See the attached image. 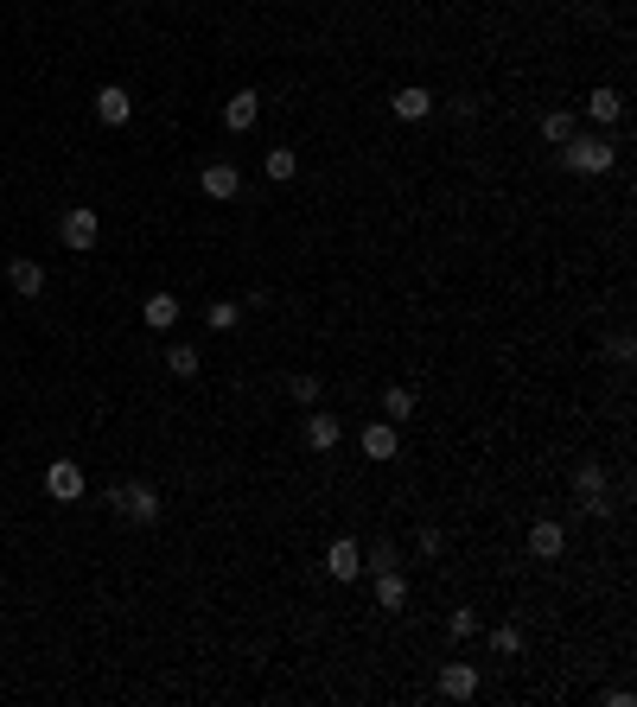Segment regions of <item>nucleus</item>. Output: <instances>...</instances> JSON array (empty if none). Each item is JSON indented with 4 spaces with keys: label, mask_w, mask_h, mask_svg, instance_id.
I'll list each match as a JSON object with an SVG mask.
<instances>
[{
    "label": "nucleus",
    "mask_w": 637,
    "mask_h": 707,
    "mask_svg": "<svg viewBox=\"0 0 637 707\" xmlns=\"http://www.w3.org/2000/svg\"><path fill=\"white\" fill-rule=\"evenodd\" d=\"M561 166L567 172H587V179H599V172L618 166V147L606 141V134H567L561 141Z\"/></svg>",
    "instance_id": "nucleus-1"
},
{
    "label": "nucleus",
    "mask_w": 637,
    "mask_h": 707,
    "mask_svg": "<svg viewBox=\"0 0 637 707\" xmlns=\"http://www.w3.org/2000/svg\"><path fill=\"white\" fill-rule=\"evenodd\" d=\"M96 236H102V217L90 211V204H71V211L58 217V243L71 249V255H90V249H96Z\"/></svg>",
    "instance_id": "nucleus-2"
},
{
    "label": "nucleus",
    "mask_w": 637,
    "mask_h": 707,
    "mask_svg": "<svg viewBox=\"0 0 637 707\" xmlns=\"http://www.w3.org/2000/svg\"><path fill=\"white\" fill-rule=\"evenodd\" d=\"M109 504L122 510L128 523H141V529L160 523V491H153V485H109Z\"/></svg>",
    "instance_id": "nucleus-3"
},
{
    "label": "nucleus",
    "mask_w": 637,
    "mask_h": 707,
    "mask_svg": "<svg viewBox=\"0 0 637 707\" xmlns=\"http://www.w3.org/2000/svg\"><path fill=\"white\" fill-rule=\"evenodd\" d=\"M606 491H612L606 465H599V459H580V465H574V497H580V510L599 516V510H606Z\"/></svg>",
    "instance_id": "nucleus-4"
},
{
    "label": "nucleus",
    "mask_w": 637,
    "mask_h": 707,
    "mask_svg": "<svg viewBox=\"0 0 637 707\" xmlns=\"http://www.w3.org/2000/svg\"><path fill=\"white\" fill-rule=\"evenodd\" d=\"M90 109H96V122H102V128H122L128 115H134V96L122 90V83H102V90L90 96Z\"/></svg>",
    "instance_id": "nucleus-5"
},
{
    "label": "nucleus",
    "mask_w": 637,
    "mask_h": 707,
    "mask_svg": "<svg viewBox=\"0 0 637 707\" xmlns=\"http://www.w3.org/2000/svg\"><path fill=\"white\" fill-rule=\"evenodd\" d=\"M325 574H332V580H357V574H364V542L338 536L332 548H325Z\"/></svg>",
    "instance_id": "nucleus-6"
},
{
    "label": "nucleus",
    "mask_w": 637,
    "mask_h": 707,
    "mask_svg": "<svg viewBox=\"0 0 637 707\" xmlns=\"http://www.w3.org/2000/svg\"><path fill=\"white\" fill-rule=\"evenodd\" d=\"M45 491L58 497V504H77V497H83V465L77 459H51L45 465Z\"/></svg>",
    "instance_id": "nucleus-7"
},
{
    "label": "nucleus",
    "mask_w": 637,
    "mask_h": 707,
    "mask_svg": "<svg viewBox=\"0 0 637 707\" xmlns=\"http://www.w3.org/2000/svg\"><path fill=\"white\" fill-rule=\"evenodd\" d=\"M529 555H536V561H561V555H567V529L555 523V516L529 523Z\"/></svg>",
    "instance_id": "nucleus-8"
},
{
    "label": "nucleus",
    "mask_w": 637,
    "mask_h": 707,
    "mask_svg": "<svg viewBox=\"0 0 637 707\" xmlns=\"http://www.w3.org/2000/svg\"><path fill=\"white\" fill-rule=\"evenodd\" d=\"M7 287L20 293V300H39V293H45V262H32V255H13V262H7Z\"/></svg>",
    "instance_id": "nucleus-9"
},
{
    "label": "nucleus",
    "mask_w": 637,
    "mask_h": 707,
    "mask_svg": "<svg viewBox=\"0 0 637 707\" xmlns=\"http://www.w3.org/2000/svg\"><path fill=\"white\" fill-rule=\"evenodd\" d=\"M255 122H262V96H255V90H236L230 102H223V128H230V134H249Z\"/></svg>",
    "instance_id": "nucleus-10"
},
{
    "label": "nucleus",
    "mask_w": 637,
    "mask_h": 707,
    "mask_svg": "<svg viewBox=\"0 0 637 707\" xmlns=\"http://www.w3.org/2000/svg\"><path fill=\"white\" fill-rule=\"evenodd\" d=\"M587 122L593 128H618V122H625V96H618L612 83H599V90L587 96Z\"/></svg>",
    "instance_id": "nucleus-11"
},
{
    "label": "nucleus",
    "mask_w": 637,
    "mask_h": 707,
    "mask_svg": "<svg viewBox=\"0 0 637 707\" xmlns=\"http://www.w3.org/2000/svg\"><path fill=\"white\" fill-rule=\"evenodd\" d=\"M389 109H395V122H427V115H434V90H421V83H402Z\"/></svg>",
    "instance_id": "nucleus-12"
},
{
    "label": "nucleus",
    "mask_w": 637,
    "mask_h": 707,
    "mask_svg": "<svg viewBox=\"0 0 637 707\" xmlns=\"http://www.w3.org/2000/svg\"><path fill=\"white\" fill-rule=\"evenodd\" d=\"M198 185H204V198H217V204H230L236 192H243V172H236L230 160H217V166H204V179H198Z\"/></svg>",
    "instance_id": "nucleus-13"
},
{
    "label": "nucleus",
    "mask_w": 637,
    "mask_h": 707,
    "mask_svg": "<svg viewBox=\"0 0 637 707\" xmlns=\"http://www.w3.org/2000/svg\"><path fill=\"white\" fill-rule=\"evenodd\" d=\"M338 440H344V421L325 415V408H313V415H306V446H313V453H332Z\"/></svg>",
    "instance_id": "nucleus-14"
},
{
    "label": "nucleus",
    "mask_w": 637,
    "mask_h": 707,
    "mask_svg": "<svg viewBox=\"0 0 637 707\" xmlns=\"http://www.w3.org/2000/svg\"><path fill=\"white\" fill-rule=\"evenodd\" d=\"M440 695H446V701H472V695H478V669H472V663H446V669H440Z\"/></svg>",
    "instance_id": "nucleus-15"
},
{
    "label": "nucleus",
    "mask_w": 637,
    "mask_h": 707,
    "mask_svg": "<svg viewBox=\"0 0 637 707\" xmlns=\"http://www.w3.org/2000/svg\"><path fill=\"white\" fill-rule=\"evenodd\" d=\"M376 606H383V612H402V606H408V580H402V567H383V574H376Z\"/></svg>",
    "instance_id": "nucleus-16"
},
{
    "label": "nucleus",
    "mask_w": 637,
    "mask_h": 707,
    "mask_svg": "<svg viewBox=\"0 0 637 707\" xmlns=\"http://www.w3.org/2000/svg\"><path fill=\"white\" fill-rule=\"evenodd\" d=\"M395 446H402V440H395V421H370L364 427V453L370 459H395Z\"/></svg>",
    "instance_id": "nucleus-17"
},
{
    "label": "nucleus",
    "mask_w": 637,
    "mask_h": 707,
    "mask_svg": "<svg viewBox=\"0 0 637 707\" xmlns=\"http://www.w3.org/2000/svg\"><path fill=\"white\" fill-rule=\"evenodd\" d=\"M141 319L153 325V332H166L172 319H179V300H172V293H147V306H141Z\"/></svg>",
    "instance_id": "nucleus-18"
},
{
    "label": "nucleus",
    "mask_w": 637,
    "mask_h": 707,
    "mask_svg": "<svg viewBox=\"0 0 637 707\" xmlns=\"http://www.w3.org/2000/svg\"><path fill=\"white\" fill-rule=\"evenodd\" d=\"M408 415H415V389H402V383H389V389H383V421H395V427H402Z\"/></svg>",
    "instance_id": "nucleus-19"
},
{
    "label": "nucleus",
    "mask_w": 637,
    "mask_h": 707,
    "mask_svg": "<svg viewBox=\"0 0 637 707\" xmlns=\"http://www.w3.org/2000/svg\"><path fill=\"white\" fill-rule=\"evenodd\" d=\"M567 134H580V122H574L567 109H548V115H542V141H548V147H561Z\"/></svg>",
    "instance_id": "nucleus-20"
},
{
    "label": "nucleus",
    "mask_w": 637,
    "mask_h": 707,
    "mask_svg": "<svg viewBox=\"0 0 637 707\" xmlns=\"http://www.w3.org/2000/svg\"><path fill=\"white\" fill-rule=\"evenodd\" d=\"M236 319H243V306H236V300H211V306H204V325H211V332H236Z\"/></svg>",
    "instance_id": "nucleus-21"
},
{
    "label": "nucleus",
    "mask_w": 637,
    "mask_h": 707,
    "mask_svg": "<svg viewBox=\"0 0 637 707\" xmlns=\"http://www.w3.org/2000/svg\"><path fill=\"white\" fill-rule=\"evenodd\" d=\"M160 357H166V370H172V376H198V364H204V357L192 351V344H166Z\"/></svg>",
    "instance_id": "nucleus-22"
},
{
    "label": "nucleus",
    "mask_w": 637,
    "mask_h": 707,
    "mask_svg": "<svg viewBox=\"0 0 637 707\" xmlns=\"http://www.w3.org/2000/svg\"><path fill=\"white\" fill-rule=\"evenodd\" d=\"M262 166H268V179H294V172H300V153H294V147H268Z\"/></svg>",
    "instance_id": "nucleus-23"
},
{
    "label": "nucleus",
    "mask_w": 637,
    "mask_h": 707,
    "mask_svg": "<svg viewBox=\"0 0 637 707\" xmlns=\"http://www.w3.org/2000/svg\"><path fill=\"white\" fill-rule=\"evenodd\" d=\"M446 637H453V644H466V637H478V612H472V606H459L453 618H446Z\"/></svg>",
    "instance_id": "nucleus-24"
},
{
    "label": "nucleus",
    "mask_w": 637,
    "mask_h": 707,
    "mask_svg": "<svg viewBox=\"0 0 637 707\" xmlns=\"http://www.w3.org/2000/svg\"><path fill=\"white\" fill-rule=\"evenodd\" d=\"M491 650H497V657H516V650H523V631H516V625H491Z\"/></svg>",
    "instance_id": "nucleus-25"
},
{
    "label": "nucleus",
    "mask_w": 637,
    "mask_h": 707,
    "mask_svg": "<svg viewBox=\"0 0 637 707\" xmlns=\"http://www.w3.org/2000/svg\"><path fill=\"white\" fill-rule=\"evenodd\" d=\"M287 395H294L300 408H313V402H319V376H306V370H300L294 383H287Z\"/></svg>",
    "instance_id": "nucleus-26"
},
{
    "label": "nucleus",
    "mask_w": 637,
    "mask_h": 707,
    "mask_svg": "<svg viewBox=\"0 0 637 707\" xmlns=\"http://www.w3.org/2000/svg\"><path fill=\"white\" fill-rule=\"evenodd\" d=\"M364 567H370V574H383V567H395V548H389V542H376L370 555H364Z\"/></svg>",
    "instance_id": "nucleus-27"
},
{
    "label": "nucleus",
    "mask_w": 637,
    "mask_h": 707,
    "mask_svg": "<svg viewBox=\"0 0 637 707\" xmlns=\"http://www.w3.org/2000/svg\"><path fill=\"white\" fill-rule=\"evenodd\" d=\"M631 351H637V344H631V332H618V338L606 344V357H612V364H631Z\"/></svg>",
    "instance_id": "nucleus-28"
},
{
    "label": "nucleus",
    "mask_w": 637,
    "mask_h": 707,
    "mask_svg": "<svg viewBox=\"0 0 637 707\" xmlns=\"http://www.w3.org/2000/svg\"><path fill=\"white\" fill-rule=\"evenodd\" d=\"M415 548H421V555H427V561H434V555H440V548H446V536H440V529H421V536H415Z\"/></svg>",
    "instance_id": "nucleus-29"
},
{
    "label": "nucleus",
    "mask_w": 637,
    "mask_h": 707,
    "mask_svg": "<svg viewBox=\"0 0 637 707\" xmlns=\"http://www.w3.org/2000/svg\"><path fill=\"white\" fill-rule=\"evenodd\" d=\"M115 7H147V0H115Z\"/></svg>",
    "instance_id": "nucleus-30"
}]
</instances>
